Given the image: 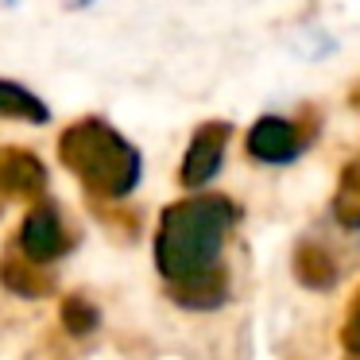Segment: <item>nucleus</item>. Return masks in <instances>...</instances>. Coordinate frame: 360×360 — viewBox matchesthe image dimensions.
Segmentation results:
<instances>
[{"mask_svg":"<svg viewBox=\"0 0 360 360\" xmlns=\"http://www.w3.org/2000/svg\"><path fill=\"white\" fill-rule=\"evenodd\" d=\"M240 210L225 194H194L167 205L155 229V267L167 295L186 310H217L229 302L225 244Z\"/></svg>","mask_w":360,"mask_h":360,"instance_id":"f257e3e1","label":"nucleus"},{"mask_svg":"<svg viewBox=\"0 0 360 360\" xmlns=\"http://www.w3.org/2000/svg\"><path fill=\"white\" fill-rule=\"evenodd\" d=\"M63 167L105 202H124L143 179V155L128 136H120L109 120H78L58 136Z\"/></svg>","mask_w":360,"mask_h":360,"instance_id":"f03ea898","label":"nucleus"},{"mask_svg":"<svg viewBox=\"0 0 360 360\" xmlns=\"http://www.w3.org/2000/svg\"><path fill=\"white\" fill-rule=\"evenodd\" d=\"M20 252H24V259L35 267H51L70 252V229H66L58 205L35 202L32 210H27L24 225H20Z\"/></svg>","mask_w":360,"mask_h":360,"instance_id":"7ed1b4c3","label":"nucleus"},{"mask_svg":"<svg viewBox=\"0 0 360 360\" xmlns=\"http://www.w3.org/2000/svg\"><path fill=\"white\" fill-rule=\"evenodd\" d=\"M229 140H233V124L225 120H210L202 124L186 143V155H182V167H179V182L186 190H205L213 179L221 174L225 167V151H229Z\"/></svg>","mask_w":360,"mask_h":360,"instance_id":"20e7f679","label":"nucleus"},{"mask_svg":"<svg viewBox=\"0 0 360 360\" xmlns=\"http://www.w3.org/2000/svg\"><path fill=\"white\" fill-rule=\"evenodd\" d=\"M244 151H248V159H256V163H264V167H290L306 151V136L290 117L267 112V117H259L256 124L248 128Z\"/></svg>","mask_w":360,"mask_h":360,"instance_id":"39448f33","label":"nucleus"},{"mask_svg":"<svg viewBox=\"0 0 360 360\" xmlns=\"http://www.w3.org/2000/svg\"><path fill=\"white\" fill-rule=\"evenodd\" d=\"M43 190H47V171L32 151H20V148L0 151V194L39 198Z\"/></svg>","mask_w":360,"mask_h":360,"instance_id":"423d86ee","label":"nucleus"},{"mask_svg":"<svg viewBox=\"0 0 360 360\" xmlns=\"http://www.w3.org/2000/svg\"><path fill=\"white\" fill-rule=\"evenodd\" d=\"M295 279L302 283V287H310V290H329V287H337V279H341V264H337V256L326 248V244L302 240L295 248Z\"/></svg>","mask_w":360,"mask_h":360,"instance_id":"0eeeda50","label":"nucleus"},{"mask_svg":"<svg viewBox=\"0 0 360 360\" xmlns=\"http://www.w3.org/2000/svg\"><path fill=\"white\" fill-rule=\"evenodd\" d=\"M0 120H24V124H51V109L35 89L24 82L0 78Z\"/></svg>","mask_w":360,"mask_h":360,"instance_id":"6e6552de","label":"nucleus"},{"mask_svg":"<svg viewBox=\"0 0 360 360\" xmlns=\"http://www.w3.org/2000/svg\"><path fill=\"white\" fill-rule=\"evenodd\" d=\"M329 213H333V221L345 233H360V155L345 163L333 190V202H329Z\"/></svg>","mask_w":360,"mask_h":360,"instance_id":"1a4fd4ad","label":"nucleus"},{"mask_svg":"<svg viewBox=\"0 0 360 360\" xmlns=\"http://www.w3.org/2000/svg\"><path fill=\"white\" fill-rule=\"evenodd\" d=\"M0 279L8 283L16 295H24V298H39L43 290L51 287V279L43 275V267L27 264V259H8V264L0 267Z\"/></svg>","mask_w":360,"mask_h":360,"instance_id":"9d476101","label":"nucleus"},{"mask_svg":"<svg viewBox=\"0 0 360 360\" xmlns=\"http://www.w3.org/2000/svg\"><path fill=\"white\" fill-rule=\"evenodd\" d=\"M63 321H66V329H70L74 337H86V333H94V329L101 326V310H97L89 298L74 295V298H66V306H63Z\"/></svg>","mask_w":360,"mask_h":360,"instance_id":"9b49d317","label":"nucleus"},{"mask_svg":"<svg viewBox=\"0 0 360 360\" xmlns=\"http://www.w3.org/2000/svg\"><path fill=\"white\" fill-rule=\"evenodd\" d=\"M341 345H345V352H349V356H360V290H356V298L349 302V314H345Z\"/></svg>","mask_w":360,"mask_h":360,"instance_id":"f8f14e48","label":"nucleus"},{"mask_svg":"<svg viewBox=\"0 0 360 360\" xmlns=\"http://www.w3.org/2000/svg\"><path fill=\"white\" fill-rule=\"evenodd\" d=\"M349 360H360V356H349Z\"/></svg>","mask_w":360,"mask_h":360,"instance_id":"ddd939ff","label":"nucleus"}]
</instances>
